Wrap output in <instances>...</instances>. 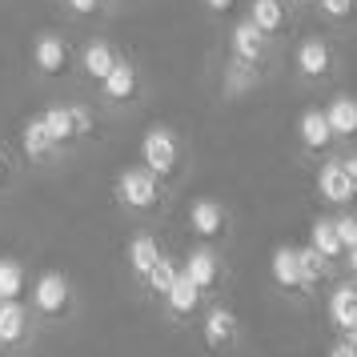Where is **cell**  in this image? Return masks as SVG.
Here are the masks:
<instances>
[{"label":"cell","mask_w":357,"mask_h":357,"mask_svg":"<svg viewBox=\"0 0 357 357\" xmlns=\"http://www.w3.org/2000/svg\"><path fill=\"white\" fill-rule=\"evenodd\" d=\"M317 193H321L329 205H349L357 197V185L349 181V173H345L341 161H325L321 169H317Z\"/></svg>","instance_id":"cell-9"},{"label":"cell","mask_w":357,"mask_h":357,"mask_svg":"<svg viewBox=\"0 0 357 357\" xmlns=\"http://www.w3.org/2000/svg\"><path fill=\"white\" fill-rule=\"evenodd\" d=\"M317 8L329 20H349L357 13V0H317Z\"/></svg>","instance_id":"cell-28"},{"label":"cell","mask_w":357,"mask_h":357,"mask_svg":"<svg viewBox=\"0 0 357 357\" xmlns=\"http://www.w3.org/2000/svg\"><path fill=\"white\" fill-rule=\"evenodd\" d=\"M269 273H273V281H277L285 293L305 289V285H301V265H297V249H293V245H281V249H273V257H269Z\"/></svg>","instance_id":"cell-18"},{"label":"cell","mask_w":357,"mask_h":357,"mask_svg":"<svg viewBox=\"0 0 357 357\" xmlns=\"http://www.w3.org/2000/svg\"><path fill=\"white\" fill-rule=\"evenodd\" d=\"M20 293H24V265L0 257V301H20Z\"/></svg>","instance_id":"cell-25"},{"label":"cell","mask_w":357,"mask_h":357,"mask_svg":"<svg viewBox=\"0 0 357 357\" xmlns=\"http://www.w3.org/2000/svg\"><path fill=\"white\" fill-rule=\"evenodd\" d=\"M20 145L29 153V161H49L52 153H56V145H52V137H49V129H45L40 116H33V121L20 129Z\"/></svg>","instance_id":"cell-21"},{"label":"cell","mask_w":357,"mask_h":357,"mask_svg":"<svg viewBox=\"0 0 357 357\" xmlns=\"http://www.w3.org/2000/svg\"><path fill=\"white\" fill-rule=\"evenodd\" d=\"M257 84V73L249 65H241V61H233L229 65V73H225V97H241L245 89H253Z\"/></svg>","instance_id":"cell-27"},{"label":"cell","mask_w":357,"mask_h":357,"mask_svg":"<svg viewBox=\"0 0 357 357\" xmlns=\"http://www.w3.org/2000/svg\"><path fill=\"white\" fill-rule=\"evenodd\" d=\"M165 309H169V317H177V321L193 317L197 309H201V289H197L185 273H177L173 277V285L165 289Z\"/></svg>","instance_id":"cell-14"},{"label":"cell","mask_w":357,"mask_h":357,"mask_svg":"<svg viewBox=\"0 0 357 357\" xmlns=\"http://www.w3.org/2000/svg\"><path fill=\"white\" fill-rule=\"evenodd\" d=\"M181 269L177 265H173V257H157V265H153V269H149V277H145V289L149 293H157V297H165V289H169V285H173V277H177Z\"/></svg>","instance_id":"cell-26"},{"label":"cell","mask_w":357,"mask_h":357,"mask_svg":"<svg viewBox=\"0 0 357 357\" xmlns=\"http://www.w3.org/2000/svg\"><path fill=\"white\" fill-rule=\"evenodd\" d=\"M189 229H193L201 241H217V237H225V229H229L225 205L213 201V197H197L193 205H189Z\"/></svg>","instance_id":"cell-5"},{"label":"cell","mask_w":357,"mask_h":357,"mask_svg":"<svg viewBox=\"0 0 357 357\" xmlns=\"http://www.w3.org/2000/svg\"><path fill=\"white\" fill-rule=\"evenodd\" d=\"M36 341V313L24 301H0V354L20 357Z\"/></svg>","instance_id":"cell-2"},{"label":"cell","mask_w":357,"mask_h":357,"mask_svg":"<svg viewBox=\"0 0 357 357\" xmlns=\"http://www.w3.org/2000/svg\"><path fill=\"white\" fill-rule=\"evenodd\" d=\"M113 65H116V49L109 45V40H89V45H84V52H81L84 77H93V81H105Z\"/></svg>","instance_id":"cell-20"},{"label":"cell","mask_w":357,"mask_h":357,"mask_svg":"<svg viewBox=\"0 0 357 357\" xmlns=\"http://www.w3.org/2000/svg\"><path fill=\"white\" fill-rule=\"evenodd\" d=\"M68 116H73V132H77V141L93 132V113H89L84 105H68Z\"/></svg>","instance_id":"cell-30"},{"label":"cell","mask_w":357,"mask_h":357,"mask_svg":"<svg viewBox=\"0 0 357 357\" xmlns=\"http://www.w3.org/2000/svg\"><path fill=\"white\" fill-rule=\"evenodd\" d=\"M325 357H357V337H349V333L337 337L333 345H329V354H325Z\"/></svg>","instance_id":"cell-31"},{"label":"cell","mask_w":357,"mask_h":357,"mask_svg":"<svg viewBox=\"0 0 357 357\" xmlns=\"http://www.w3.org/2000/svg\"><path fill=\"white\" fill-rule=\"evenodd\" d=\"M40 121H45V129H49L52 145H73L77 141V132H73V116H68V105H56V109H45L40 113Z\"/></svg>","instance_id":"cell-24"},{"label":"cell","mask_w":357,"mask_h":357,"mask_svg":"<svg viewBox=\"0 0 357 357\" xmlns=\"http://www.w3.org/2000/svg\"><path fill=\"white\" fill-rule=\"evenodd\" d=\"M309 245L321 253V257H329V261H337L345 249H341V241H337V229H333V217H317L313 221V229H309Z\"/></svg>","instance_id":"cell-22"},{"label":"cell","mask_w":357,"mask_h":357,"mask_svg":"<svg viewBox=\"0 0 357 357\" xmlns=\"http://www.w3.org/2000/svg\"><path fill=\"white\" fill-rule=\"evenodd\" d=\"M157 257H161V245H157V237L153 233H137L129 241V249H125V261H129V273L145 285L149 269L157 265Z\"/></svg>","instance_id":"cell-17"},{"label":"cell","mask_w":357,"mask_h":357,"mask_svg":"<svg viewBox=\"0 0 357 357\" xmlns=\"http://www.w3.org/2000/svg\"><path fill=\"white\" fill-rule=\"evenodd\" d=\"M341 165H345V173H349V181L357 185V153H349V157H345Z\"/></svg>","instance_id":"cell-34"},{"label":"cell","mask_w":357,"mask_h":357,"mask_svg":"<svg viewBox=\"0 0 357 357\" xmlns=\"http://www.w3.org/2000/svg\"><path fill=\"white\" fill-rule=\"evenodd\" d=\"M333 229H337V241H341V249H354V245H357V217H354V213H345V217H337V221H333Z\"/></svg>","instance_id":"cell-29"},{"label":"cell","mask_w":357,"mask_h":357,"mask_svg":"<svg viewBox=\"0 0 357 357\" xmlns=\"http://www.w3.org/2000/svg\"><path fill=\"white\" fill-rule=\"evenodd\" d=\"M229 49H233V61L257 68L261 61H265V52H269V36L261 33L253 20H241V24H233V33H229Z\"/></svg>","instance_id":"cell-6"},{"label":"cell","mask_w":357,"mask_h":357,"mask_svg":"<svg viewBox=\"0 0 357 357\" xmlns=\"http://www.w3.org/2000/svg\"><path fill=\"white\" fill-rule=\"evenodd\" d=\"M8 181V157H4V149H0V185Z\"/></svg>","instance_id":"cell-35"},{"label":"cell","mask_w":357,"mask_h":357,"mask_svg":"<svg viewBox=\"0 0 357 357\" xmlns=\"http://www.w3.org/2000/svg\"><path fill=\"white\" fill-rule=\"evenodd\" d=\"M116 201L132 213H153L161 205V177L149 173L145 165H132V169H121L116 177Z\"/></svg>","instance_id":"cell-3"},{"label":"cell","mask_w":357,"mask_h":357,"mask_svg":"<svg viewBox=\"0 0 357 357\" xmlns=\"http://www.w3.org/2000/svg\"><path fill=\"white\" fill-rule=\"evenodd\" d=\"M141 165L157 177H173L181 165V145H177V132L165 129V125H153V129L141 137Z\"/></svg>","instance_id":"cell-4"},{"label":"cell","mask_w":357,"mask_h":357,"mask_svg":"<svg viewBox=\"0 0 357 357\" xmlns=\"http://www.w3.org/2000/svg\"><path fill=\"white\" fill-rule=\"evenodd\" d=\"M293 65H297V73H301L305 81H321V77H329V73H333V49L325 45L321 36H309V40H301V45H297V52H293Z\"/></svg>","instance_id":"cell-8"},{"label":"cell","mask_w":357,"mask_h":357,"mask_svg":"<svg viewBox=\"0 0 357 357\" xmlns=\"http://www.w3.org/2000/svg\"><path fill=\"white\" fill-rule=\"evenodd\" d=\"M325 121H329L333 137H341V141L357 137V97H345V93L333 97L325 105Z\"/></svg>","instance_id":"cell-19"},{"label":"cell","mask_w":357,"mask_h":357,"mask_svg":"<svg viewBox=\"0 0 357 357\" xmlns=\"http://www.w3.org/2000/svg\"><path fill=\"white\" fill-rule=\"evenodd\" d=\"M297 265H301V285L313 289V285H321L325 277H329V265H333V261L321 257L313 245H305V249H297Z\"/></svg>","instance_id":"cell-23"},{"label":"cell","mask_w":357,"mask_h":357,"mask_svg":"<svg viewBox=\"0 0 357 357\" xmlns=\"http://www.w3.org/2000/svg\"><path fill=\"white\" fill-rule=\"evenodd\" d=\"M181 273L189 277V281H193L197 289H201V297H205V293H213L217 285H221V273H225V269H221V257L213 253L209 245H197L193 253L185 257Z\"/></svg>","instance_id":"cell-7"},{"label":"cell","mask_w":357,"mask_h":357,"mask_svg":"<svg viewBox=\"0 0 357 357\" xmlns=\"http://www.w3.org/2000/svg\"><path fill=\"white\" fill-rule=\"evenodd\" d=\"M233 4H237V0H205V8L217 13V17H221V13H233Z\"/></svg>","instance_id":"cell-33"},{"label":"cell","mask_w":357,"mask_h":357,"mask_svg":"<svg viewBox=\"0 0 357 357\" xmlns=\"http://www.w3.org/2000/svg\"><path fill=\"white\" fill-rule=\"evenodd\" d=\"M33 65H36V73H45V77H61L68 68V45L56 33H40L33 40Z\"/></svg>","instance_id":"cell-10"},{"label":"cell","mask_w":357,"mask_h":357,"mask_svg":"<svg viewBox=\"0 0 357 357\" xmlns=\"http://www.w3.org/2000/svg\"><path fill=\"white\" fill-rule=\"evenodd\" d=\"M297 141L309 153H325V149L337 141L333 129H329V121H325V109H305V113L297 116Z\"/></svg>","instance_id":"cell-13"},{"label":"cell","mask_w":357,"mask_h":357,"mask_svg":"<svg viewBox=\"0 0 357 357\" xmlns=\"http://www.w3.org/2000/svg\"><path fill=\"white\" fill-rule=\"evenodd\" d=\"M137 89H141L137 65H132V61H125V56H116V65L109 68V77L100 81V93L113 100V105H125V100L137 97Z\"/></svg>","instance_id":"cell-12"},{"label":"cell","mask_w":357,"mask_h":357,"mask_svg":"<svg viewBox=\"0 0 357 357\" xmlns=\"http://www.w3.org/2000/svg\"><path fill=\"white\" fill-rule=\"evenodd\" d=\"M249 20L265 36H281L289 29V8H285V0H249Z\"/></svg>","instance_id":"cell-16"},{"label":"cell","mask_w":357,"mask_h":357,"mask_svg":"<svg viewBox=\"0 0 357 357\" xmlns=\"http://www.w3.org/2000/svg\"><path fill=\"white\" fill-rule=\"evenodd\" d=\"M205 345H209L213 354H225L229 345L237 341V313L225 305H213L209 313H205Z\"/></svg>","instance_id":"cell-11"},{"label":"cell","mask_w":357,"mask_h":357,"mask_svg":"<svg viewBox=\"0 0 357 357\" xmlns=\"http://www.w3.org/2000/svg\"><path fill=\"white\" fill-rule=\"evenodd\" d=\"M65 4L77 13V17H93V13L100 8V0H65Z\"/></svg>","instance_id":"cell-32"},{"label":"cell","mask_w":357,"mask_h":357,"mask_svg":"<svg viewBox=\"0 0 357 357\" xmlns=\"http://www.w3.org/2000/svg\"><path fill=\"white\" fill-rule=\"evenodd\" d=\"M33 313L36 321H68L73 313H77V289H73V281L68 273L61 269H49V273L36 277L33 285Z\"/></svg>","instance_id":"cell-1"},{"label":"cell","mask_w":357,"mask_h":357,"mask_svg":"<svg viewBox=\"0 0 357 357\" xmlns=\"http://www.w3.org/2000/svg\"><path fill=\"white\" fill-rule=\"evenodd\" d=\"M329 321L337 325L341 333H357V285H333L329 293Z\"/></svg>","instance_id":"cell-15"},{"label":"cell","mask_w":357,"mask_h":357,"mask_svg":"<svg viewBox=\"0 0 357 357\" xmlns=\"http://www.w3.org/2000/svg\"><path fill=\"white\" fill-rule=\"evenodd\" d=\"M345 257H349V273L357 277V245H354V249H345Z\"/></svg>","instance_id":"cell-36"}]
</instances>
